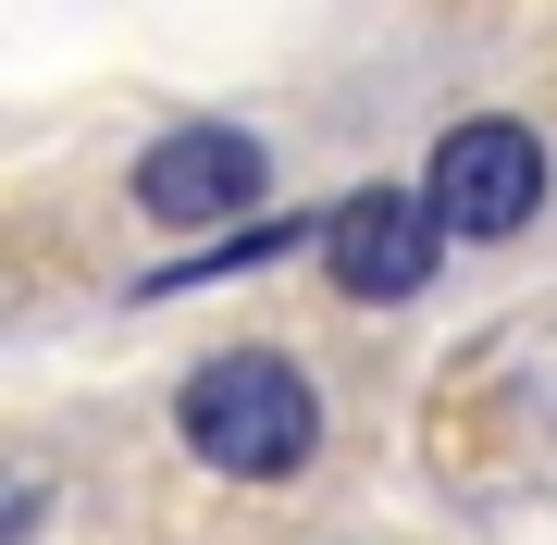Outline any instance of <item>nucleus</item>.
Segmentation results:
<instances>
[{"label": "nucleus", "instance_id": "obj_2", "mask_svg": "<svg viewBox=\"0 0 557 545\" xmlns=\"http://www.w3.org/2000/svg\"><path fill=\"white\" fill-rule=\"evenodd\" d=\"M421 199H434L446 236L496 248V236H520V223L545 211V137H533V124H508V112L446 124V137H434V162H421Z\"/></svg>", "mask_w": 557, "mask_h": 545}, {"label": "nucleus", "instance_id": "obj_4", "mask_svg": "<svg viewBox=\"0 0 557 545\" xmlns=\"http://www.w3.org/2000/svg\"><path fill=\"white\" fill-rule=\"evenodd\" d=\"M260 186H273V162H260V137H236V124H174V137L137 162V211L149 223H236L260 211Z\"/></svg>", "mask_w": 557, "mask_h": 545}, {"label": "nucleus", "instance_id": "obj_1", "mask_svg": "<svg viewBox=\"0 0 557 545\" xmlns=\"http://www.w3.org/2000/svg\"><path fill=\"white\" fill-rule=\"evenodd\" d=\"M174 434L236 484H285V471L322 459V384L285 347H223L174 384Z\"/></svg>", "mask_w": 557, "mask_h": 545}, {"label": "nucleus", "instance_id": "obj_3", "mask_svg": "<svg viewBox=\"0 0 557 545\" xmlns=\"http://www.w3.org/2000/svg\"><path fill=\"white\" fill-rule=\"evenodd\" d=\"M434 248H446V223H434L421 186H359V199L322 211V273H335L359 310L421 298V285H434Z\"/></svg>", "mask_w": 557, "mask_h": 545}]
</instances>
